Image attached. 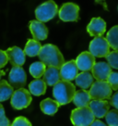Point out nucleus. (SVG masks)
<instances>
[{
  "mask_svg": "<svg viewBox=\"0 0 118 126\" xmlns=\"http://www.w3.org/2000/svg\"><path fill=\"white\" fill-rule=\"evenodd\" d=\"M38 57L41 62L48 67H55L60 69L65 63L64 57L58 49V47L51 44H47L42 47Z\"/></svg>",
  "mask_w": 118,
  "mask_h": 126,
  "instance_id": "1",
  "label": "nucleus"
},
{
  "mask_svg": "<svg viewBox=\"0 0 118 126\" xmlns=\"http://www.w3.org/2000/svg\"><path fill=\"white\" fill-rule=\"evenodd\" d=\"M76 93V87L70 82L59 81L55 85H54L53 94L55 101L59 106L67 105L73 100Z\"/></svg>",
  "mask_w": 118,
  "mask_h": 126,
  "instance_id": "2",
  "label": "nucleus"
},
{
  "mask_svg": "<svg viewBox=\"0 0 118 126\" xmlns=\"http://www.w3.org/2000/svg\"><path fill=\"white\" fill-rule=\"evenodd\" d=\"M70 120L75 126H90L94 122L95 117L91 111L89 107L77 108L72 110Z\"/></svg>",
  "mask_w": 118,
  "mask_h": 126,
  "instance_id": "3",
  "label": "nucleus"
},
{
  "mask_svg": "<svg viewBox=\"0 0 118 126\" xmlns=\"http://www.w3.org/2000/svg\"><path fill=\"white\" fill-rule=\"evenodd\" d=\"M57 12H58L57 5L54 1L50 0L37 7V8L35 9V16L38 21L44 23L54 19L55 15L57 14Z\"/></svg>",
  "mask_w": 118,
  "mask_h": 126,
  "instance_id": "4",
  "label": "nucleus"
},
{
  "mask_svg": "<svg viewBox=\"0 0 118 126\" xmlns=\"http://www.w3.org/2000/svg\"><path fill=\"white\" fill-rule=\"evenodd\" d=\"M90 96L91 100H100L103 101L105 99L111 98L112 89L107 82L103 81H96L92 83L90 88Z\"/></svg>",
  "mask_w": 118,
  "mask_h": 126,
  "instance_id": "5",
  "label": "nucleus"
},
{
  "mask_svg": "<svg viewBox=\"0 0 118 126\" xmlns=\"http://www.w3.org/2000/svg\"><path fill=\"white\" fill-rule=\"evenodd\" d=\"M32 100L31 93L25 88H20L13 93L10 102L15 110H23L30 106Z\"/></svg>",
  "mask_w": 118,
  "mask_h": 126,
  "instance_id": "6",
  "label": "nucleus"
},
{
  "mask_svg": "<svg viewBox=\"0 0 118 126\" xmlns=\"http://www.w3.org/2000/svg\"><path fill=\"white\" fill-rule=\"evenodd\" d=\"M89 50L94 58H103L110 53V46L106 38L103 36H99L94 37V39L91 42Z\"/></svg>",
  "mask_w": 118,
  "mask_h": 126,
  "instance_id": "7",
  "label": "nucleus"
},
{
  "mask_svg": "<svg viewBox=\"0 0 118 126\" xmlns=\"http://www.w3.org/2000/svg\"><path fill=\"white\" fill-rule=\"evenodd\" d=\"M27 82V75L22 67H16L13 66L8 76L9 85L14 89H20L23 88Z\"/></svg>",
  "mask_w": 118,
  "mask_h": 126,
  "instance_id": "8",
  "label": "nucleus"
},
{
  "mask_svg": "<svg viewBox=\"0 0 118 126\" xmlns=\"http://www.w3.org/2000/svg\"><path fill=\"white\" fill-rule=\"evenodd\" d=\"M58 14L63 21H77L79 20V7L74 3H66L59 9Z\"/></svg>",
  "mask_w": 118,
  "mask_h": 126,
  "instance_id": "9",
  "label": "nucleus"
},
{
  "mask_svg": "<svg viewBox=\"0 0 118 126\" xmlns=\"http://www.w3.org/2000/svg\"><path fill=\"white\" fill-rule=\"evenodd\" d=\"M78 74H79V69L77 67L75 60L65 62L63 66L60 68V79H62V81L66 82L73 81L74 79H76Z\"/></svg>",
  "mask_w": 118,
  "mask_h": 126,
  "instance_id": "10",
  "label": "nucleus"
},
{
  "mask_svg": "<svg viewBox=\"0 0 118 126\" xmlns=\"http://www.w3.org/2000/svg\"><path fill=\"white\" fill-rule=\"evenodd\" d=\"M6 54L8 56V60L11 62L13 66L16 67H21L25 63L26 56L24 54V51L19 47H9L6 50Z\"/></svg>",
  "mask_w": 118,
  "mask_h": 126,
  "instance_id": "11",
  "label": "nucleus"
},
{
  "mask_svg": "<svg viewBox=\"0 0 118 126\" xmlns=\"http://www.w3.org/2000/svg\"><path fill=\"white\" fill-rule=\"evenodd\" d=\"M92 76L97 81H103L106 82L109 75L112 72V68L109 66V64L106 62H96L91 69Z\"/></svg>",
  "mask_w": 118,
  "mask_h": 126,
  "instance_id": "12",
  "label": "nucleus"
},
{
  "mask_svg": "<svg viewBox=\"0 0 118 126\" xmlns=\"http://www.w3.org/2000/svg\"><path fill=\"white\" fill-rule=\"evenodd\" d=\"M75 61L78 69L82 71V72L90 71L95 64V58L89 51H84L78 56Z\"/></svg>",
  "mask_w": 118,
  "mask_h": 126,
  "instance_id": "13",
  "label": "nucleus"
},
{
  "mask_svg": "<svg viewBox=\"0 0 118 126\" xmlns=\"http://www.w3.org/2000/svg\"><path fill=\"white\" fill-rule=\"evenodd\" d=\"M106 31V22L102 18H92L91 22L87 26V32L91 36H102Z\"/></svg>",
  "mask_w": 118,
  "mask_h": 126,
  "instance_id": "14",
  "label": "nucleus"
},
{
  "mask_svg": "<svg viewBox=\"0 0 118 126\" xmlns=\"http://www.w3.org/2000/svg\"><path fill=\"white\" fill-rule=\"evenodd\" d=\"M30 31L32 36L36 41H43L45 40L48 36V29L45 24L38 21V20H32L30 21Z\"/></svg>",
  "mask_w": 118,
  "mask_h": 126,
  "instance_id": "15",
  "label": "nucleus"
},
{
  "mask_svg": "<svg viewBox=\"0 0 118 126\" xmlns=\"http://www.w3.org/2000/svg\"><path fill=\"white\" fill-rule=\"evenodd\" d=\"M89 108L92 114L96 118H103L105 117L107 112L109 111V108H110V103L103 100V101H100V100H91L90 104H89Z\"/></svg>",
  "mask_w": 118,
  "mask_h": 126,
  "instance_id": "16",
  "label": "nucleus"
},
{
  "mask_svg": "<svg viewBox=\"0 0 118 126\" xmlns=\"http://www.w3.org/2000/svg\"><path fill=\"white\" fill-rule=\"evenodd\" d=\"M43 81L46 85L54 86L60 81V69L55 67H48L43 73Z\"/></svg>",
  "mask_w": 118,
  "mask_h": 126,
  "instance_id": "17",
  "label": "nucleus"
},
{
  "mask_svg": "<svg viewBox=\"0 0 118 126\" xmlns=\"http://www.w3.org/2000/svg\"><path fill=\"white\" fill-rule=\"evenodd\" d=\"M76 84L84 90L91 88L92 83H94V78L90 71H84L79 73L75 79Z\"/></svg>",
  "mask_w": 118,
  "mask_h": 126,
  "instance_id": "18",
  "label": "nucleus"
},
{
  "mask_svg": "<svg viewBox=\"0 0 118 126\" xmlns=\"http://www.w3.org/2000/svg\"><path fill=\"white\" fill-rule=\"evenodd\" d=\"M72 101L74 102L75 106H77L78 108H85V107H89L91 98L88 91L79 90L75 93V95H74Z\"/></svg>",
  "mask_w": 118,
  "mask_h": 126,
  "instance_id": "19",
  "label": "nucleus"
},
{
  "mask_svg": "<svg viewBox=\"0 0 118 126\" xmlns=\"http://www.w3.org/2000/svg\"><path fill=\"white\" fill-rule=\"evenodd\" d=\"M46 86L47 85L43 81V79H35L29 84V92L31 93V94L36 96L43 95L46 92Z\"/></svg>",
  "mask_w": 118,
  "mask_h": 126,
  "instance_id": "20",
  "label": "nucleus"
},
{
  "mask_svg": "<svg viewBox=\"0 0 118 126\" xmlns=\"http://www.w3.org/2000/svg\"><path fill=\"white\" fill-rule=\"evenodd\" d=\"M40 107H41V110L44 114L54 115L57 112L59 105L55 100H53L51 98H45L41 102Z\"/></svg>",
  "mask_w": 118,
  "mask_h": 126,
  "instance_id": "21",
  "label": "nucleus"
},
{
  "mask_svg": "<svg viewBox=\"0 0 118 126\" xmlns=\"http://www.w3.org/2000/svg\"><path fill=\"white\" fill-rule=\"evenodd\" d=\"M41 48H42V46H41L40 42H38V41H36L34 39H29L23 51L25 56L36 57V56L39 55Z\"/></svg>",
  "mask_w": 118,
  "mask_h": 126,
  "instance_id": "22",
  "label": "nucleus"
},
{
  "mask_svg": "<svg viewBox=\"0 0 118 126\" xmlns=\"http://www.w3.org/2000/svg\"><path fill=\"white\" fill-rule=\"evenodd\" d=\"M13 93H14V89L9 85L8 81L1 80L0 81V102L11 98Z\"/></svg>",
  "mask_w": 118,
  "mask_h": 126,
  "instance_id": "23",
  "label": "nucleus"
},
{
  "mask_svg": "<svg viewBox=\"0 0 118 126\" xmlns=\"http://www.w3.org/2000/svg\"><path fill=\"white\" fill-rule=\"evenodd\" d=\"M106 40L110 47L118 50V25H115L107 32Z\"/></svg>",
  "mask_w": 118,
  "mask_h": 126,
  "instance_id": "24",
  "label": "nucleus"
},
{
  "mask_svg": "<svg viewBox=\"0 0 118 126\" xmlns=\"http://www.w3.org/2000/svg\"><path fill=\"white\" fill-rule=\"evenodd\" d=\"M46 70V66L42 63L41 61H36L33 62L30 66V73L32 74L33 78L40 79L43 75L44 71Z\"/></svg>",
  "mask_w": 118,
  "mask_h": 126,
  "instance_id": "25",
  "label": "nucleus"
},
{
  "mask_svg": "<svg viewBox=\"0 0 118 126\" xmlns=\"http://www.w3.org/2000/svg\"><path fill=\"white\" fill-rule=\"evenodd\" d=\"M105 119L108 126H118V110H109L105 115Z\"/></svg>",
  "mask_w": 118,
  "mask_h": 126,
  "instance_id": "26",
  "label": "nucleus"
},
{
  "mask_svg": "<svg viewBox=\"0 0 118 126\" xmlns=\"http://www.w3.org/2000/svg\"><path fill=\"white\" fill-rule=\"evenodd\" d=\"M105 58H106L107 62L111 68L118 70V50L110 52Z\"/></svg>",
  "mask_w": 118,
  "mask_h": 126,
  "instance_id": "27",
  "label": "nucleus"
},
{
  "mask_svg": "<svg viewBox=\"0 0 118 126\" xmlns=\"http://www.w3.org/2000/svg\"><path fill=\"white\" fill-rule=\"evenodd\" d=\"M108 84L110 85L112 91H117L118 90V72L116 71H112L111 74L106 81Z\"/></svg>",
  "mask_w": 118,
  "mask_h": 126,
  "instance_id": "28",
  "label": "nucleus"
},
{
  "mask_svg": "<svg viewBox=\"0 0 118 126\" xmlns=\"http://www.w3.org/2000/svg\"><path fill=\"white\" fill-rule=\"evenodd\" d=\"M11 122L8 119L5 113L4 107L2 106V104L0 103V126H10Z\"/></svg>",
  "mask_w": 118,
  "mask_h": 126,
  "instance_id": "29",
  "label": "nucleus"
},
{
  "mask_svg": "<svg viewBox=\"0 0 118 126\" xmlns=\"http://www.w3.org/2000/svg\"><path fill=\"white\" fill-rule=\"evenodd\" d=\"M11 126H32V123L25 117H18L12 122Z\"/></svg>",
  "mask_w": 118,
  "mask_h": 126,
  "instance_id": "30",
  "label": "nucleus"
},
{
  "mask_svg": "<svg viewBox=\"0 0 118 126\" xmlns=\"http://www.w3.org/2000/svg\"><path fill=\"white\" fill-rule=\"evenodd\" d=\"M8 61V59L7 54H6V52L0 49V70L7 65Z\"/></svg>",
  "mask_w": 118,
  "mask_h": 126,
  "instance_id": "31",
  "label": "nucleus"
},
{
  "mask_svg": "<svg viewBox=\"0 0 118 126\" xmlns=\"http://www.w3.org/2000/svg\"><path fill=\"white\" fill-rule=\"evenodd\" d=\"M111 105L114 108H115L116 110H118V92H116L112 96V98H111Z\"/></svg>",
  "mask_w": 118,
  "mask_h": 126,
  "instance_id": "32",
  "label": "nucleus"
},
{
  "mask_svg": "<svg viewBox=\"0 0 118 126\" xmlns=\"http://www.w3.org/2000/svg\"><path fill=\"white\" fill-rule=\"evenodd\" d=\"M90 126H107L105 123H103L102 122L99 121V120H94V122L91 123Z\"/></svg>",
  "mask_w": 118,
  "mask_h": 126,
  "instance_id": "33",
  "label": "nucleus"
},
{
  "mask_svg": "<svg viewBox=\"0 0 118 126\" xmlns=\"http://www.w3.org/2000/svg\"><path fill=\"white\" fill-rule=\"evenodd\" d=\"M4 75H5V71H1V70H0V81H1V78H2Z\"/></svg>",
  "mask_w": 118,
  "mask_h": 126,
  "instance_id": "34",
  "label": "nucleus"
}]
</instances>
